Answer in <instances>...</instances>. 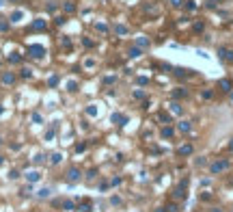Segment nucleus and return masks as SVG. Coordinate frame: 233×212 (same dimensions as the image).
<instances>
[{
    "label": "nucleus",
    "instance_id": "14",
    "mask_svg": "<svg viewBox=\"0 0 233 212\" xmlns=\"http://www.w3.org/2000/svg\"><path fill=\"white\" fill-rule=\"evenodd\" d=\"M7 30H9V22L4 17H0V33H7Z\"/></svg>",
    "mask_w": 233,
    "mask_h": 212
},
{
    "label": "nucleus",
    "instance_id": "28",
    "mask_svg": "<svg viewBox=\"0 0 233 212\" xmlns=\"http://www.w3.org/2000/svg\"><path fill=\"white\" fill-rule=\"evenodd\" d=\"M112 119H115V121H119V126H123V121H125V117H123V115H115Z\"/></svg>",
    "mask_w": 233,
    "mask_h": 212
},
{
    "label": "nucleus",
    "instance_id": "23",
    "mask_svg": "<svg viewBox=\"0 0 233 212\" xmlns=\"http://www.w3.org/2000/svg\"><path fill=\"white\" fill-rule=\"evenodd\" d=\"M203 28H205V24H203V22H197V24H194V33H201Z\"/></svg>",
    "mask_w": 233,
    "mask_h": 212
},
{
    "label": "nucleus",
    "instance_id": "43",
    "mask_svg": "<svg viewBox=\"0 0 233 212\" xmlns=\"http://www.w3.org/2000/svg\"><path fill=\"white\" fill-rule=\"evenodd\" d=\"M155 212H166V208H158V210H155Z\"/></svg>",
    "mask_w": 233,
    "mask_h": 212
},
{
    "label": "nucleus",
    "instance_id": "42",
    "mask_svg": "<svg viewBox=\"0 0 233 212\" xmlns=\"http://www.w3.org/2000/svg\"><path fill=\"white\" fill-rule=\"evenodd\" d=\"M22 193H24V195H30V193H33V186H26Z\"/></svg>",
    "mask_w": 233,
    "mask_h": 212
},
{
    "label": "nucleus",
    "instance_id": "16",
    "mask_svg": "<svg viewBox=\"0 0 233 212\" xmlns=\"http://www.w3.org/2000/svg\"><path fill=\"white\" fill-rule=\"evenodd\" d=\"M50 193H52V190H50V188H41V190H39V193H37V195H39V197H41V199H45V197H50Z\"/></svg>",
    "mask_w": 233,
    "mask_h": 212
},
{
    "label": "nucleus",
    "instance_id": "7",
    "mask_svg": "<svg viewBox=\"0 0 233 212\" xmlns=\"http://www.w3.org/2000/svg\"><path fill=\"white\" fill-rule=\"evenodd\" d=\"M175 76L177 78H188V76H192V71L190 69H183V67H177L175 69Z\"/></svg>",
    "mask_w": 233,
    "mask_h": 212
},
{
    "label": "nucleus",
    "instance_id": "21",
    "mask_svg": "<svg viewBox=\"0 0 233 212\" xmlns=\"http://www.w3.org/2000/svg\"><path fill=\"white\" fill-rule=\"evenodd\" d=\"M20 61H22L20 54H11V57H9V63H20Z\"/></svg>",
    "mask_w": 233,
    "mask_h": 212
},
{
    "label": "nucleus",
    "instance_id": "41",
    "mask_svg": "<svg viewBox=\"0 0 233 212\" xmlns=\"http://www.w3.org/2000/svg\"><path fill=\"white\" fill-rule=\"evenodd\" d=\"M134 97H138V100H143V97H145V93H143V91H136V93H134Z\"/></svg>",
    "mask_w": 233,
    "mask_h": 212
},
{
    "label": "nucleus",
    "instance_id": "31",
    "mask_svg": "<svg viewBox=\"0 0 233 212\" xmlns=\"http://www.w3.org/2000/svg\"><path fill=\"white\" fill-rule=\"evenodd\" d=\"M52 162L58 164V162H61V154H52Z\"/></svg>",
    "mask_w": 233,
    "mask_h": 212
},
{
    "label": "nucleus",
    "instance_id": "33",
    "mask_svg": "<svg viewBox=\"0 0 233 212\" xmlns=\"http://www.w3.org/2000/svg\"><path fill=\"white\" fill-rule=\"evenodd\" d=\"M80 210H82V212H91V206H89V204H80Z\"/></svg>",
    "mask_w": 233,
    "mask_h": 212
},
{
    "label": "nucleus",
    "instance_id": "5",
    "mask_svg": "<svg viewBox=\"0 0 233 212\" xmlns=\"http://www.w3.org/2000/svg\"><path fill=\"white\" fill-rule=\"evenodd\" d=\"M45 28H48V22L45 20H35L30 24V30H45Z\"/></svg>",
    "mask_w": 233,
    "mask_h": 212
},
{
    "label": "nucleus",
    "instance_id": "30",
    "mask_svg": "<svg viewBox=\"0 0 233 212\" xmlns=\"http://www.w3.org/2000/svg\"><path fill=\"white\" fill-rule=\"evenodd\" d=\"M87 150V143H78L76 145V152H84Z\"/></svg>",
    "mask_w": 233,
    "mask_h": 212
},
{
    "label": "nucleus",
    "instance_id": "32",
    "mask_svg": "<svg viewBox=\"0 0 233 212\" xmlns=\"http://www.w3.org/2000/svg\"><path fill=\"white\" fill-rule=\"evenodd\" d=\"M136 43H138V45H149V39H145V37H141V39H138Z\"/></svg>",
    "mask_w": 233,
    "mask_h": 212
},
{
    "label": "nucleus",
    "instance_id": "25",
    "mask_svg": "<svg viewBox=\"0 0 233 212\" xmlns=\"http://www.w3.org/2000/svg\"><path fill=\"white\" fill-rule=\"evenodd\" d=\"M160 119L164 123H171V115H166V113H160Z\"/></svg>",
    "mask_w": 233,
    "mask_h": 212
},
{
    "label": "nucleus",
    "instance_id": "11",
    "mask_svg": "<svg viewBox=\"0 0 233 212\" xmlns=\"http://www.w3.org/2000/svg\"><path fill=\"white\" fill-rule=\"evenodd\" d=\"M39 178H41V176H39L37 171H33V173H26V180H28V182H37Z\"/></svg>",
    "mask_w": 233,
    "mask_h": 212
},
{
    "label": "nucleus",
    "instance_id": "38",
    "mask_svg": "<svg viewBox=\"0 0 233 212\" xmlns=\"http://www.w3.org/2000/svg\"><path fill=\"white\" fill-rule=\"evenodd\" d=\"M169 2H171L173 7H181V0H169Z\"/></svg>",
    "mask_w": 233,
    "mask_h": 212
},
{
    "label": "nucleus",
    "instance_id": "26",
    "mask_svg": "<svg viewBox=\"0 0 233 212\" xmlns=\"http://www.w3.org/2000/svg\"><path fill=\"white\" fill-rule=\"evenodd\" d=\"M48 85H50V87H56V85H58V76H52Z\"/></svg>",
    "mask_w": 233,
    "mask_h": 212
},
{
    "label": "nucleus",
    "instance_id": "8",
    "mask_svg": "<svg viewBox=\"0 0 233 212\" xmlns=\"http://www.w3.org/2000/svg\"><path fill=\"white\" fill-rule=\"evenodd\" d=\"M2 82H4V85H13V82H15V74H11V71L2 74Z\"/></svg>",
    "mask_w": 233,
    "mask_h": 212
},
{
    "label": "nucleus",
    "instance_id": "20",
    "mask_svg": "<svg viewBox=\"0 0 233 212\" xmlns=\"http://www.w3.org/2000/svg\"><path fill=\"white\" fill-rule=\"evenodd\" d=\"M162 136H164V139H169V136H173V128H164V130H162Z\"/></svg>",
    "mask_w": 233,
    "mask_h": 212
},
{
    "label": "nucleus",
    "instance_id": "17",
    "mask_svg": "<svg viewBox=\"0 0 233 212\" xmlns=\"http://www.w3.org/2000/svg\"><path fill=\"white\" fill-rule=\"evenodd\" d=\"M171 110H173L175 115H181V106L177 104V102H173V104H171Z\"/></svg>",
    "mask_w": 233,
    "mask_h": 212
},
{
    "label": "nucleus",
    "instance_id": "34",
    "mask_svg": "<svg viewBox=\"0 0 233 212\" xmlns=\"http://www.w3.org/2000/svg\"><path fill=\"white\" fill-rule=\"evenodd\" d=\"M166 212H179V208H177V206H175V204H171V206H169V208H166Z\"/></svg>",
    "mask_w": 233,
    "mask_h": 212
},
{
    "label": "nucleus",
    "instance_id": "45",
    "mask_svg": "<svg viewBox=\"0 0 233 212\" xmlns=\"http://www.w3.org/2000/svg\"><path fill=\"white\" fill-rule=\"evenodd\" d=\"M231 100H233V91H231Z\"/></svg>",
    "mask_w": 233,
    "mask_h": 212
},
{
    "label": "nucleus",
    "instance_id": "29",
    "mask_svg": "<svg viewBox=\"0 0 233 212\" xmlns=\"http://www.w3.org/2000/svg\"><path fill=\"white\" fill-rule=\"evenodd\" d=\"M87 115H97V108L95 106H89L87 108Z\"/></svg>",
    "mask_w": 233,
    "mask_h": 212
},
{
    "label": "nucleus",
    "instance_id": "22",
    "mask_svg": "<svg viewBox=\"0 0 233 212\" xmlns=\"http://www.w3.org/2000/svg\"><path fill=\"white\" fill-rule=\"evenodd\" d=\"M30 76H33V71H30L28 67H24V69H22V78H30Z\"/></svg>",
    "mask_w": 233,
    "mask_h": 212
},
{
    "label": "nucleus",
    "instance_id": "4",
    "mask_svg": "<svg viewBox=\"0 0 233 212\" xmlns=\"http://www.w3.org/2000/svg\"><path fill=\"white\" fill-rule=\"evenodd\" d=\"M218 57H220L222 61H229V63H231V61H233V50H229V48H220V50H218Z\"/></svg>",
    "mask_w": 233,
    "mask_h": 212
},
{
    "label": "nucleus",
    "instance_id": "15",
    "mask_svg": "<svg viewBox=\"0 0 233 212\" xmlns=\"http://www.w3.org/2000/svg\"><path fill=\"white\" fill-rule=\"evenodd\" d=\"M179 154H181V156L192 154V145H183V147H179Z\"/></svg>",
    "mask_w": 233,
    "mask_h": 212
},
{
    "label": "nucleus",
    "instance_id": "24",
    "mask_svg": "<svg viewBox=\"0 0 233 212\" xmlns=\"http://www.w3.org/2000/svg\"><path fill=\"white\" fill-rule=\"evenodd\" d=\"M115 30H117L119 35H125V33H127V28H125V26H123V24H119V26H117V28H115Z\"/></svg>",
    "mask_w": 233,
    "mask_h": 212
},
{
    "label": "nucleus",
    "instance_id": "13",
    "mask_svg": "<svg viewBox=\"0 0 233 212\" xmlns=\"http://www.w3.org/2000/svg\"><path fill=\"white\" fill-rule=\"evenodd\" d=\"M141 48H129V57H132V59H138V57H141Z\"/></svg>",
    "mask_w": 233,
    "mask_h": 212
},
{
    "label": "nucleus",
    "instance_id": "39",
    "mask_svg": "<svg viewBox=\"0 0 233 212\" xmlns=\"http://www.w3.org/2000/svg\"><path fill=\"white\" fill-rule=\"evenodd\" d=\"M220 2V0H207V7H216Z\"/></svg>",
    "mask_w": 233,
    "mask_h": 212
},
{
    "label": "nucleus",
    "instance_id": "9",
    "mask_svg": "<svg viewBox=\"0 0 233 212\" xmlns=\"http://www.w3.org/2000/svg\"><path fill=\"white\" fill-rule=\"evenodd\" d=\"M190 128H192L190 121H186V119H183V121H179V130L181 132H190Z\"/></svg>",
    "mask_w": 233,
    "mask_h": 212
},
{
    "label": "nucleus",
    "instance_id": "40",
    "mask_svg": "<svg viewBox=\"0 0 233 212\" xmlns=\"http://www.w3.org/2000/svg\"><path fill=\"white\" fill-rule=\"evenodd\" d=\"M69 91H78V85H76V82H69Z\"/></svg>",
    "mask_w": 233,
    "mask_h": 212
},
{
    "label": "nucleus",
    "instance_id": "12",
    "mask_svg": "<svg viewBox=\"0 0 233 212\" xmlns=\"http://www.w3.org/2000/svg\"><path fill=\"white\" fill-rule=\"evenodd\" d=\"M22 17H24V13H22V11H13V13H11V22H20Z\"/></svg>",
    "mask_w": 233,
    "mask_h": 212
},
{
    "label": "nucleus",
    "instance_id": "37",
    "mask_svg": "<svg viewBox=\"0 0 233 212\" xmlns=\"http://www.w3.org/2000/svg\"><path fill=\"white\" fill-rule=\"evenodd\" d=\"M9 178L15 180V178H20V173H17V171H11V173H9Z\"/></svg>",
    "mask_w": 233,
    "mask_h": 212
},
{
    "label": "nucleus",
    "instance_id": "18",
    "mask_svg": "<svg viewBox=\"0 0 233 212\" xmlns=\"http://www.w3.org/2000/svg\"><path fill=\"white\" fill-rule=\"evenodd\" d=\"M63 210L71 212V210H73V201H63Z\"/></svg>",
    "mask_w": 233,
    "mask_h": 212
},
{
    "label": "nucleus",
    "instance_id": "36",
    "mask_svg": "<svg viewBox=\"0 0 233 212\" xmlns=\"http://www.w3.org/2000/svg\"><path fill=\"white\" fill-rule=\"evenodd\" d=\"M136 82H138V85H143V87H145V85H149V80H147V78H138Z\"/></svg>",
    "mask_w": 233,
    "mask_h": 212
},
{
    "label": "nucleus",
    "instance_id": "44",
    "mask_svg": "<svg viewBox=\"0 0 233 212\" xmlns=\"http://www.w3.org/2000/svg\"><path fill=\"white\" fill-rule=\"evenodd\" d=\"M0 164H2V156H0Z\"/></svg>",
    "mask_w": 233,
    "mask_h": 212
},
{
    "label": "nucleus",
    "instance_id": "3",
    "mask_svg": "<svg viewBox=\"0 0 233 212\" xmlns=\"http://www.w3.org/2000/svg\"><path fill=\"white\" fill-rule=\"evenodd\" d=\"M80 176H82V171H80L78 167H71V169L67 171V180H69V182H78Z\"/></svg>",
    "mask_w": 233,
    "mask_h": 212
},
{
    "label": "nucleus",
    "instance_id": "10",
    "mask_svg": "<svg viewBox=\"0 0 233 212\" xmlns=\"http://www.w3.org/2000/svg\"><path fill=\"white\" fill-rule=\"evenodd\" d=\"M186 95H188V91H186V89H177V91H173V97H177V100H179V97H186Z\"/></svg>",
    "mask_w": 233,
    "mask_h": 212
},
{
    "label": "nucleus",
    "instance_id": "27",
    "mask_svg": "<svg viewBox=\"0 0 233 212\" xmlns=\"http://www.w3.org/2000/svg\"><path fill=\"white\" fill-rule=\"evenodd\" d=\"M33 121H35V123H41L43 119H41V115H39V113H33Z\"/></svg>",
    "mask_w": 233,
    "mask_h": 212
},
{
    "label": "nucleus",
    "instance_id": "6",
    "mask_svg": "<svg viewBox=\"0 0 233 212\" xmlns=\"http://www.w3.org/2000/svg\"><path fill=\"white\" fill-rule=\"evenodd\" d=\"M218 87L225 91V93H231V89H233V82L229 80V78H222L220 82H218Z\"/></svg>",
    "mask_w": 233,
    "mask_h": 212
},
{
    "label": "nucleus",
    "instance_id": "1",
    "mask_svg": "<svg viewBox=\"0 0 233 212\" xmlns=\"http://www.w3.org/2000/svg\"><path fill=\"white\" fill-rule=\"evenodd\" d=\"M45 54V50H43V45H28V57H33V59H41Z\"/></svg>",
    "mask_w": 233,
    "mask_h": 212
},
{
    "label": "nucleus",
    "instance_id": "2",
    "mask_svg": "<svg viewBox=\"0 0 233 212\" xmlns=\"http://www.w3.org/2000/svg\"><path fill=\"white\" fill-rule=\"evenodd\" d=\"M227 167H229V160H218V162H214L209 167V171L212 173H220V171H225Z\"/></svg>",
    "mask_w": 233,
    "mask_h": 212
},
{
    "label": "nucleus",
    "instance_id": "35",
    "mask_svg": "<svg viewBox=\"0 0 233 212\" xmlns=\"http://www.w3.org/2000/svg\"><path fill=\"white\" fill-rule=\"evenodd\" d=\"M52 136H54V128H50V130H48V132H45V139H48V141L52 139Z\"/></svg>",
    "mask_w": 233,
    "mask_h": 212
},
{
    "label": "nucleus",
    "instance_id": "19",
    "mask_svg": "<svg viewBox=\"0 0 233 212\" xmlns=\"http://www.w3.org/2000/svg\"><path fill=\"white\" fill-rule=\"evenodd\" d=\"M65 11H67V13H73V11H76V4H73V2H67V4H65Z\"/></svg>",
    "mask_w": 233,
    "mask_h": 212
}]
</instances>
